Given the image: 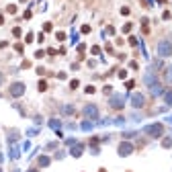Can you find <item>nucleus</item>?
Segmentation results:
<instances>
[{"label": "nucleus", "instance_id": "obj_23", "mask_svg": "<svg viewBox=\"0 0 172 172\" xmlns=\"http://www.w3.org/2000/svg\"><path fill=\"white\" fill-rule=\"evenodd\" d=\"M6 10L12 14V12H16V6H14V4H8V6H6Z\"/></svg>", "mask_w": 172, "mask_h": 172}, {"label": "nucleus", "instance_id": "obj_8", "mask_svg": "<svg viewBox=\"0 0 172 172\" xmlns=\"http://www.w3.org/2000/svg\"><path fill=\"white\" fill-rule=\"evenodd\" d=\"M82 152H84V145H82V143H76V145H72V149H70V154H72L74 158H80Z\"/></svg>", "mask_w": 172, "mask_h": 172}, {"label": "nucleus", "instance_id": "obj_24", "mask_svg": "<svg viewBox=\"0 0 172 172\" xmlns=\"http://www.w3.org/2000/svg\"><path fill=\"white\" fill-rule=\"evenodd\" d=\"M129 31H131V23H127V25L123 27V33H129Z\"/></svg>", "mask_w": 172, "mask_h": 172}, {"label": "nucleus", "instance_id": "obj_18", "mask_svg": "<svg viewBox=\"0 0 172 172\" xmlns=\"http://www.w3.org/2000/svg\"><path fill=\"white\" fill-rule=\"evenodd\" d=\"M162 145H164V147H172V139H170V137H166V139L162 141Z\"/></svg>", "mask_w": 172, "mask_h": 172}, {"label": "nucleus", "instance_id": "obj_1", "mask_svg": "<svg viewBox=\"0 0 172 172\" xmlns=\"http://www.w3.org/2000/svg\"><path fill=\"white\" fill-rule=\"evenodd\" d=\"M143 131H145L149 137H162V133H164V125H162V123H152V125H145Z\"/></svg>", "mask_w": 172, "mask_h": 172}, {"label": "nucleus", "instance_id": "obj_25", "mask_svg": "<svg viewBox=\"0 0 172 172\" xmlns=\"http://www.w3.org/2000/svg\"><path fill=\"white\" fill-rule=\"evenodd\" d=\"M55 37H57V41H63V39H66V33H57Z\"/></svg>", "mask_w": 172, "mask_h": 172}, {"label": "nucleus", "instance_id": "obj_5", "mask_svg": "<svg viewBox=\"0 0 172 172\" xmlns=\"http://www.w3.org/2000/svg\"><path fill=\"white\" fill-rule=\"evenodd\" d=\"M109 104H111V109H123L125 96H123V94H113V96L109 98Z\"/></svg>", "mask_w": 172, "mask_h": 172}, {"label": "nucleus", "instance_id": "obj_11", "mask_svg": "<svg viewBox=\"0 0 172 172\" xmlns=\"http://www.w3.org/2000/svg\"><path fill=\"white\" fill-rule=\"evenodd\" d=\"M37 162H39V166H41V168H45V166H49V162H51V160H49L47 156H39V160H37Z\"/></svg>", "mask_w": 172, "mask_h": 172}, {"label": "nucleus", "instance_id": "obj_15", "mask_svg": "<svg viewBox=\"0 0 172 172\" xmlns=\"http://www.w3.org/2000/svg\"><path fill=\"white\" fill-rule=\"evenodd\" d=\"M10 158H12V160L18 158V147H16V145H10Z\"/></svg>", "mask_w": 172, "mask_h": 172}, {"label": "nucleus", "instance_id": "obj_16", "mask_svg": "<svg viewBox=\"0 0 172 172\" xmlns=\"http://www.w3.org/2000/svg\"><path fill=\"white\" fill-rule=\"evenodd\" d=\"M90 129H92V123L90 121H84L82 123V131H90Z\"/></svg>", "mask_w": 172, "mask_h": 172}, {"label": "nucleus", "instance_id": "obj_33", "mask_svg": "<svg viewBox=\"0 0 172 172\" xmlns=\"http://www.w3.org/2000/svg\"><path fill=\"white\" fill-rule=\"evenodd\" d=\"M29 172H37V170H29Z\"/></svg>", "mask_w": 172, "mask_h": 172}, {"label": "nucleus", "instance_id": "obj_28", "mask_svg": "<svg viewBox=\"0 0 172 172\" xmlns=\"http://www.w3.org/2000/svg\"><path fill=\"white\" fill-rule=\"evenodd\" d=\"M43 31H51V23H45V25H43Z\"/></svg>", "mask_w": 172, "mask_h": 172}, {"label": "nucleus", "instance_id": "obj_12", "mask_svg": "<svg viewBox=\"0 0 172 172\" xmlns=\"http://www.w3.org/2000/svg\"><path fill=\"white\" fill-rule=\"evenodd\" d=\"M61 113H63V115H74V106H72V104H63V106H61Z\"/></svg>", "mask_w": 172, "mask_h": 172}, {"label": "nucleus", "instance_id": "obj_26", "mask_svg": "<svg viewBox=\"0 0 172 172\" xmlns=\"http://www.w3.org/2000/svg\"><path fill=\"white\" fill-rule=\"evenodd\" d=\"M121 14H123V16H127V14H129V8H127V6H123V8H121Z\"/></svg>", "mask_w": 172, "mask_h": 172}, {"label": "nucleus", "instance_id": "obj_21", "mask_svg": "<svg viewBox=\"0 0 172 172\" xmlns=\"http://www.w3.org/2000/svg\"><path fill=\"white\" fill-rule=\"evenodd\" d=\"M84 90H86V94H94V86H86Z\"/></svg>", "mask_w": 172, "mask_h": 172}, {"label": "nucleus", "instance_id": "obj_27", "mask_svg": "<svg viewBox=\"0 0 172 172\" xmlns=\"http://www.w3.org/2000/svg\"><path fill=\"white\" fill-rule=\"evenodd\" d=\"M25 39H27V43H31L35 37H33V33H27V37H25Z\"/></svg>", "mask_w": 172, "mask_h": 172}, {"label": "nucleus", "instance_id": "obj_7", "mask_svg": "<svg viewBox=\"0 0 172 172\" xmlns=\"http://www.w3.org/2000/svg\"><path fill=\"white\" fill-rule=\"evenodd\" d=\"M117 152H119V156H121V158H125V156H129V154L133 152V145L129 143V141H123V143L119 145V149H117Z\"/></svg>", "mask_w": 172, "mask_h": 172}, {"label": "nucleus", "instance_id": "obj_14", "mask_svg": "<svg viewBox=\"0 0 172 172\" xmlns=\"http://www.w3.org/2000/svg\"><path fill=\"white\" fill-rule=\"evenodd\" d=\"M143 82H145V84H147V86H152V84H156V76H154V74H147V76H145V80H143Z\"/></svg>", "mask_w": 172, "mask_h": 172}, {"label": "nucleus", "instance_id": "obj_20", "mask_svg": "<svg viewBox=\"0 0 172 172\" xmlns=\"http://www.w3.org/2000/svg\"><path fill=\"white\" fill-rule=\"evenodd\" d=\"M78 86H80V82H78V80H72V82H70V88H74V90H76Z\"/></svg>", "mask_w": 172, "mask_h": 172}, {"label": "nucleus", "instance_id": "obj_19", "mask_svg": "<svg viewBox=\"0 0 172 172\" xmlns=\"http://www.w3.org/2000/svg\"><path fill=\"white\" fill-rule=\"evenodd\" d=\"M16 137H18V133H16V131H10V133H8V139H10V141H14Z\"/></svg>", "mask_w": 172, "mask_h": 172}, {"label": "nucleus", "instance_id": "obj_34", "mask_svg": "<svg viewBox=\"0 0 172 172\" xmlns=\"http://www.w3.org/2000/svg\"><path fill=\"white\" fill-rule=\"evenodd\" d=\"M0 172H2V170H0Z\"/></svg>", "mask_w": 172, "mask_h": 172}, {"label": "nucleus", "instance_id": "obj_31", "mask_svg": "<svg viewBox=\"0 0 172 172\" xmlns=\"http://www.w3.org/2000/svg\"><path fill=\"white\" fill-rule=\"evenodd\" d=\"M98 172H106V170H104V168H100V170H98Z\"/></svg>", "mask_w": 172, "mask_h": 172}, {"label": "nucleus", "instance_id": "obj_32", "mask_svg": "<svg viewBox=\"0 0 172 172\" xmlns=\"http://www.w3.org/2000/svg\"><path fill=\"white\" fill-rule=\"evenodd\" d=\"M0 84H2V74H0Z\"/></svg>", "mask_w": 172, "mask_h": 172}, {"label": "nucleus", "instance_id": "obj_9", "mask_svg": "<svg viewBox=\"0 0 172 172\" xmlns=\"http://www.w3.org/2000/svg\"><path fill=\"white\" fill-rule=\"evenodd\" d=\"M149 92H152L154 96H160V94H164V88H162V84H152V86H149Z\"/></svg>", "mask_w": 172, "mask_h": 172}, {"label": "nucleus", "instance_id": "obj_2", "mask_svg": "<svg viewBox=\"0 0 172 172\" xmlns=\"http://www.w3.org/2000/svg\"><path fill=\"white\" fill-rule=\"evenodd\" d=\"M158 55L160 57H170L172 55V43L168 39H164V41L158 43Z\"/></svg>", "mask_w": 172, "mask_h": 172}, {"label": "nucleus", "instance_id": "obj_22", "mask_svg": "<svg viewBox=\"0 0 172 172\" xmlns=\"http://www.w3.org/2000/svg\"><path fill=\"white\" fill-rule=\"evenodd\" d=\"M20 33H23V31H20L18 27H14V29H12V35H14V37H20Z\"/></svg>", "mask_w": 172, "mask_h": 172}, {"label": "nucleus", "instance_id": "obj_17", "mask_svg": "<svg viewBox=\"0 0 172 172\" xmlns=\"http://www.w3.org/2000/svg\"><path fill=\"white\" fill-rule=\"evenodd\" d=\"M39 90H41V92H43V90H47V82H45V80H41V82H39Z\"/></svg>", "mask_w": 172, "mask_h": 172}, {"label": "nucleus", "instance_id": "obj_10", "mask_svg": "<svg viewBox=\"0 0 172 172\" xmlns=\"http://www.w3.org/2000/svg\"><path fill=\"white\" fill-rule=\"evenodd\" d=\"M164 82L166 84H172V63L166 66V70H164Z\"/></svg>", "mask_w": 172, "mask_h": 172}, {"label": "nucleus", "instance_id": "obj_6", "mask_svg": "<svg viewBox=\"0 0 172 172\" xmlns=\"http://www.w3.org/2000/svg\"><path fill=\"white\" fill-rule=\"evenodd\" d=\"M131 104L135 106V109H141V106L145 104V96L141 92H133L131 94Z\"/></svg>", "mask_w": 172, "mask_h": 172}, {"label": "nucleus", "instance_id": "obj_30", "mask_svg": "<svg viewBox=\"0 0 172 172\" xmlns=\"http://www.w3.org/2000/svg\"><path fill=\"white\" fill-rule=\"evenodd\" d=\"M166 102H172V92H166Z\"/></svg>", "mask_w": 172, "mask_h": 172}, {"label": "nucleus", "instance_id": "obj_13", "mask_svg": "<svg viewBox=\"0 0 172 172\" xmlns=\"http://www.w3.org/2000/svg\"><path fill=\"white\" fill-rule=\"evenodd\" d=\"M49 127H51V129H55V131H59V127H61V123H59L57 119H49Z\"/></svg>", "mask_w": 172, "mask_h": 172}, {"label": "nucleus", "instance_id": "obj_29", "mask_svg": "<svg viewBox=\"0 0 172 172\" xmlns=\"http://www.w3.org/2000/svg\"><path fill=\"white\" fill-rule=\"evenodd\" d=\"M119 78H123V80H125V78H127V72H125V70H121V72H119Z\"/></svg>", "mask_w": 172, "mask_h": 172}, {"label": "nucleus", "instance_id": "obj_4", "mask_svg": "<svg viewBox=\"0 0 172 172\" xmlns=\"http://www.w3.org/2000/svg\"><path fill=\"white\" fill-rule=\"evenodd\" d=\"M82 113H84L86 119H98V106L96 104H86Z\"/></svg>", "mask_w": 172, "mask_h": 172}, {"label": "nucleus", "instance_id": "obj_3", "mask_svg": "<svg viewBox=\"0 0 172 172\" xmlns=\"http://www.w3.org/2000/svg\"><path fill=\"white\" fill-rule=\"evenodd\" d=\"M25 90H27V88H25L23 82H12V84H10V96H12V98H20V96L25 94Z\"/></svg>", "mask_w": 172, "mask_h": 172}]
</instances>
